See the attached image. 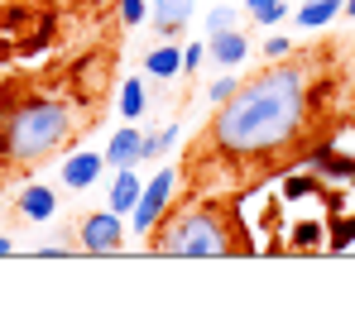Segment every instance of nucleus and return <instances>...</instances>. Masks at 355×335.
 Masks as SVG:
<instances>
[{"label":"nucleus","mask_w":355,"mask_h":335,"mask_svg":"<svg viewBox=\"0 0 355 335\" xmlns=\"http://www.w3.org/2000/svg\"><path fill=\"white\" fill-rule=\"evenodd\" d=\"M307 67L302 62H269L250 82H240L236 96L211 115V149L226 159H269L288 149L307 120Z\"/></svg>","instance_id":"f257e3e1"},{"label":"nucleus","mask_w":355,"mask_h":335,"mask_svg":"<svg viewBox=\"0 0 355 335\" xmlns=\"http://www.w3.org/2000/svg\"><path fill=\"white\" fill-rule=\"evenodd\" d=\"M72 134V106L62 101H19L0 125V154L10 163H39Z\"/></svg>","instance_id":"f03ea898"},{"label":"nucleus","mask_w":355,"mask_h":335,"mask_svg":"<svg viewBox=\"0 0 355 335\" xmlns=\"http://www.w3.org/2000/svg\"><path fill=\"white\" fill-rule=\"evenodd\" d=\"M149 249L164 259H221L236 249V239L221 206H187L159 221V230L149 235Z\"/></svg>","instance_id":"7ed1b4c3"},{"label":"nucleus","mask_w":355,"mask_h":335,"mask_svg":"<svg viewBox=\"0 0 355 335\" xmlns=\"http://www.w3.org/2000/svg\"><path fill=\"white\" fill-rule=\"evenodd\" d=\"M173 192H178V172H173V168H159V172L144 182V192H139L135 211L125 216V221H130V230L149 239V235L159 230V221L168 216V206H173Z\"/></svg>","instance_id":"20e7f679"},{"label":"nucleus","mask_w":355,"mask_h":335,"mask_svg":"<svg viewBox=\"0 0 355 335\" xmlns=\"http://www.w3.org/2000/svg\"><path fill=\"white\" fill-rule=\"evenodd\" d=\"M77 244H82L87 254H120V244H125V216L111 211V206L82 216V221H77Z\"/></svg>","instance_id":"39448f33"},{"label":"nucleus","mask_w":355,"mask_h":335,"mask_svg":"<svg viewBox=\"0 0 355 335\" xmlns=\"http://www.w3.org/2000/svg\"><path fill=\"white\" fill-rule=\"evenodd\" d=\"M101 172H106V154H96V149H77V154L62 163V182H67L72 192H87V187H96Z\"/></svg>","instance_id":"423d86ee"},{"label":"nucleus","mask_w":355,"mask_h":335,"mask_svg":"<svg viewBox=\"0 0 355 335\" xmlns=\"http://www.w3.org/2000/svg\"><path fill=\"white\" fill-rule=\"evenodd\" d=\"M106 163H111V168L144 163V129H135V125L116 129V134H111V144H106Z\"/></svg>","instance_id":"0eeeda50"},{"label":"nucleus","mask_w":355,"mask_h":335,"mask_svg":"<svg viewBox=\"0 0 355 335\" xmlns=\"http://www.w3.org/2000/svg\"><path fill=\"white\" fill-rule=\"evenodd\" d=\"M207 53H211V62H221V67H240V62L250 57V39H245L240 29L207 34Z\"/></svg>","instance_id":"6e6552de"},{"label":"nucleus","mask_w":355,"mask_h":335,"mask_svg":"<svg viewBox=\"0 0 355 335\" xmlns=\"http://www.w3.org/2000/svg\"><path fill=\"white\" fill-rule=\"evenodd\" d=\"M15 206H19V216L29 225H44V221H53L58 197H53V187H39V182H34V187H19V201H15Z\"/></svg>","instance_id":"1a4fd4ad"},{"label":"nucleus","mask_w":355,"mask_h":335,"mask_svg":"<svg viewBox=\"0 0 355 335\" xmlns=\"http://www.w3.org/2000/svg\"><path fill=\"white\" fill-rule=\"evenodd\" d=\"M192 10H197V0H149V19H154L159 34H178V29H187Z\"/></svg>","instance_id":"9d476101"},{"label":"nucleus","mask_w":355,"mask_h":335,"mask_svg":"<svg viewBox=\"0 0 355 335\" xmlns=\"http://www.w3.org/2000/svg\"><path fill=\"white\" fill-rule=\"evenodd\" d=\"M139 192H144L139 172H135V168H116V177H111V211L130 216V211H135V201H139Z\"/></svg>","instance_id":"9b49d317"},{"label":"nucleus","mask_w":355,"mask_h":335,"mask_svg":"<svg viewBox=\"0 0 355 335\" xmlns=\"http://www.w3.org/2000/svg\"><path fill=\"white\" fill-rule=\"evenodd\" d=\"M341 10H346V0H302L293 10V24L297 29H327Z\"/></svg>","instance_id":"f8f14e48"},{"label":"nucleus","mask_w":355,"mask_h":335,"mask_svg":"<svg viewBox=\"0 0 355 335\" xmlns=\"http://www.w3.org/2000/svg\"><path fill=\"white\" fill-rule=\"evenodd\" d=\"M144 72L159 77V82H173L178 72H182V48H178V44H159L154 53L144 57Z\"/></svg>","instance_id":"ddd939ff"},{"label":"nucleus","mask_w":355,"mask_h":335,"mask_svg":"<svg viewBox=\"0 0 355 335\" xmlns=\"http://www.w3.org/2000/svg\"><path fill=\"white\" fill-rule=\"evenodd\" d=\"M144 111H149V106H144V82H139V77H125V82H120V115H125V120H139Z\"/></svg>","instance_id":"4468645a"},{"label":"nucleus","mask_w":355,"mask_h":335,"mask_svg":"<svg viewBox=\"0 0 355 335\" xmlns=\"http://www.w3.org/2000/svg\"><path fill=\"white\" fill-rule=\"evenodd\" d=\"M245 15H250L254 24H279V19L288 15V5H284V0H245Z\"/></svg>","instance_id":"2eb2a0df"},{"label":"nucleus","mask_w":355,"mask_h":335,"mask_svg":"<svg viewBox=\"0 0 355 335\" xmlns=\"http://www.w3.org/2000/svg\"><path fill=\"white\" fill-rule=\"evenodd\" d=\"M236 24H240L236 5H211L207 10V34H221V29H236Z\"/></svg>","instance_id":"dca6fc26"},{"label":"nucleus","mask_w":355,"mask_h":335,"mask_svg":"<svg viewBox=\"0 0 355 335\" xmlns=\"http://www.w3.org/2000/svg\"><path fill=\"white\" fill-rule=\"evenodd\" d=\"M236 87H240V77H231V72H226V77H216V82L207 87V101H211V106H226V101L236 96Z\"/></svg>","instance_id":"f3484780"},{"label":"nucleus","mask_w":355,"mask_h":335,"mask_svg":"<svg viewBox=\"0 0 355 335\" xmlns=\"http://www.w3.org/2000/svg\"><path fill=\"white\" fill-rule=\"evenodd\" d=\"M116 10H120V24H125V29L144 24V15H149V5H144V0H120Z\"/></svg>","instance_id":"a211bd4d"},{"label":"nucleus","mask_w":355,"mask_h":335,"mask_svg":"<svg viewBox=\"0 0 355 335\" xmlns=\"http://www.w3.org/2000/svg\"><path fill=\"white\" fill-rule=\"evenodd\" d=\"M284 57H293V39H284V34L264 39V62H284Z\"/></svg>","instance_id":"6ab92c4d"},{"label":"nucleus","mask_w":355,"mask_h":335,"mask_svg":"<svg viewBox=\"0 0 355 335\" xmlns=\"http://www.w3.org/2000/svg\"><path fill=\"white\" fill-rule=\"evenodd\" d=\"M202 57H207V44H187V48H182V72L192 77V72L202 67Z\"/></svg>","instance_id":"aec40b11"},{"label":"nucleus","mask_w":355,"mask_h":335,"mask_svg":"<svg viewBox=\"0 0 355 335\" xmlns=\"http://www.w3.org/2000/svg\"><path fill=\"white\" fill-rule=\"evenodd\" d=\"M178 144V125H164V129H159V149H164V154H168V149H173Z\"/></svg>","instance_id":"412c9836"},{"label":"nucleus","mask_w":355,"mask_h":335,"mask_svg":"<svg viewBox=\"0 0 355 335\" xmlns=\"http://www.w3.org/2000/svg\"><path fill=\"white\" fill-rule=\"evenodd\" d=\"M10 249H15V244H10V239H5V235H0V254H10Z\"/></svg>","instance_id":"4be33fe9"},{"label":"nucleus","mask_w":355,"mask_h":335,"mask_svg":"<svg viewBox=\"0 0 355 335\" xmlns=\"http://www.w3.org/2000/svg\"><path fill=\"white\" fill-rule=\"evenodd\" d=\"M346 15H351V19H355V0H346Z\"/></svg>","instance_id":"5701e85b"}]
</instances>
